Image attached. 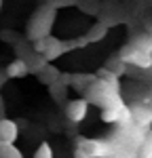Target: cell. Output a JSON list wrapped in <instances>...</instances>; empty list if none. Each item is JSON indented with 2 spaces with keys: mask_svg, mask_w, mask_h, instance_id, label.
<instances>
[{
  "mask_svg": "<svg viewBox=\"0 0 152 158\" xmlns=\"http://www.w3.org/2000/svg\"><path fill=\"white\" fill-rule=\"evenodd\" d=\"M118 91H120L118 80L95 78V80L85 89V99H87V103H93V106H97V108H108V106H112L114 101L120 99Z\"/></svg>",
  "mask_w": 152,
  "mask_h": 158,
  "instance_id": "obj_1",
  "label": "cell"
},
{
  "mask_svg": "<svg viewBox=\"0 0 152 158\" xmlns=\"http://www.w3.org/2000/svg\"><path fill=\"white\" fill-rule=\"evenodd\" d=\"M55 21V9L53 6H42L40 11H36V15L32 17V21H30V30H27V34L32 40H38V38H44L49 36L51 32V25Z\"/></svg>",
  "mask_w": 152,
  "mask_h": 158,
  "instance_id": "obj_2",
  "label": "cell"
},
{
  "mask_svg": "<svg viewBox=\"0 0 152 158\" xmlns=\"http://www.w3.org/2000/svg\"><path fill=\"white\" fill-rule=\"evenodd\" d=\"M110 152L108 139H78L76 143V158H106Z\"/></svg>",
  "mask_w": 152,
  "mask_h": 158,
  "instance_id": "obj_3",
  "label": "cell"
},
{
  "mask_svg": "<svg viewBox=\"0 0 152 158\" xmlns=\"http://www.w3.org/2000/svg\"><path fill=\"white\" fill-rule=\"evenodd\" d=\"M101 120L112 122V124H127V122H131V110L118 99V101H114L112 106L101 108Z\"/></svg>",
  "mask_w": 152,
  "mask_h": 158,
  "instance_id": "obj_4",
  "label": "cell"
},
{
  "mask_svg": "<svg viewBox=\"0 0 152 158\" xmlns=\"http://www.w3.org/2000/svg\"><path fill=\"white\" fill-rule=\"evenodd\" d=\"M120 59L129 63V65H137L141 70H148L152 68V55L150 53H146V51H139L137 47H127L123 53H120Z\"/></svg>",
  "mask_w": 152,
  "mask_h": 158,
  "instance_id": "obj_5",
  "label": "cell"
},
{
  "mask_svg": "<svg viewBox=\"0 0 152 158\" xmlns=\"http://www.w3.org/2000/svg\"><path fill=\"white\" fill-rule=\"evenodd\" d=\"M87 99H74V101H70L68 106H65V116H68V120L72 122H82L87 118Z\"/></svg>",
  "mask_w": 152,
  "mask_h": 158,
  "instance_id": "obj_6",
  "label": "cell"
},
{
  "mask_svg": "<svg viewBox=\"0 0 152 158\" xmlns=\"http://www.w3.org/2000/svg\"><path fill=\"white\" fill-rule=\"evenodd\" d=\"M65 51H68V47L63 44L61 40H57V38H51V36H49V38H47V47H44V51H42L40 55H42L47 61H55L57 57H61Z\"/></svg>",
  "mask_w": 152,
  "mask_h": 158,
  "instance_id": "obj_7",
  "label": "cell"
},
{
  "mask_svg": "<svg viewBox=\"0 0 152 158\" xmlns=\"http://www.w3.org/2000/svg\"><path fill=\"white\" fill-rule=\"evenodd\" d=\"M131 110V122L139 127H150L152 124V108L148 106H133Z\"/></svg>",
  "mask_w": 152,
  "mask_h": 158,
  "instance_id": "obj_8",
  "label": "cell"
},
{
  "mask_svg": "<svg viewBox=\"0 0 152 158\" xmlns=\"http://www.w3.org/2000/svg\"><path fill=\"white\" fill-rule=\"evenodd\" d=\"M19 137V129L13 120H0V141L6 143H15Z\"/></svg>",
  "mask_w": 152,
  "mask_h": 158,
  "instance_id": "obj_9",
  "label": "cell"
},
{
  "mask_svg": "<svg viewBox=\"0 0 152 158\" xmlns=\"http://www.w3.org/2000/svg\"><path fill=\"white\" fill-rule=\"evenodd\" d=\"M135 158H152V129L144 133L137 150H135Z\"/></svg>",
  "mask_w": 152,
  "mask_h": 158,
  "instance_id": "obj_10",
  "label": "cell"
},
{
  "mask_svg": "<svg viewBox=\"0 0 152 158\" xmlns=\"http://www.w3.org/2000/svg\"><path fill=\"white\" fill-rule=\"evenodd\" d=\"M36 76L40 78V82H42V85H47V86L53 85L55 80H59V78H61L59 70H57V68H53L51 63H47V65H44V68H42V70L36 74Z\"/></svg>",
  "mask_w": 152,
  "mask_h": 158,
  "instance_id": "obj_11",
  "label": "cell"
},
{
  "mask_svg": "<svg viewBox=\"0 0 152 158\" xmlns=\"http://www.w3.org/2000/svg\"><path fill=\"white\" fill-rule=\"evenodd\" d=\"M108 36V25L106 23H95L91 30L87 32V36H85V40H87L89 44H93V42H99V40H103V38Z\"/></svg>",
  "mask_w": 152,
  "mask_h": 158,
  "instance_id": "obj_12",
  "label": "cell"
},
{
  "mask_svg": "<svg viewBox=\"0 0 152 158\" xmlns=\"http://www.w3.org/2000/svg\"><path fill=\"white\" fill-rule=\"evenodd\" d=\"M25 74H30L27 72V65H25V61L19 59V57L15 61H11V65L6 68V76H9V78H23Z\"/></svg>",
  "mask_w": 152,
  "mask_h": 158,
  "instance_id": "obj_13",
  "label": "cell"
},
{
  "mask_svg": "<svg viewBox=\"0 0 152 158\" xmlns=\"http://www.w3.org/2000/svg\"><path fill=\"white\" fill-rule=\"evenodd\" d=\"M49 91H51V97L55 99V101H63L65 93H68V85L59 78V80H55L53 85H49Z\"/></svg>",
  "mask_w": 152,
  "mask_h": 158,
  "instance_id": "obj_14",
  "label": "cell"
},
{
  "mask_svg": "<svg viewBox=\"0 0 152 158\" xmlns=\"http://www.w3.org/2000/svg\"><path fill=\"white\" fill-rule=\"evenodd\" d=\"M76 4L82 9V13H89V15H97L99 9H101L99 0H78Z\"/></svg>",
  "mask_w": 152,
  "mask_h": 158,
  "instance_id": "obj_15",
  "label": "cell"
},
{
  "mask_svg": "<svg viewBox=\"0 0 152 158\" xmlns=\"http://www.w3.org/2000/svg\"><path fill=\"white\" fill-rule=\"evenodd\" d=\"M0 158H21V154H19V150L13 143L0 141Z\"/></svg>",
  "mask_w": 152,
  "mask_h": 158,
  "instance_id": "obj_16",
  "label": "cell"
},
{
  "mask_svg": "<svg viewBox=\"0 0 152 158\" xmlns=\"http://www.w3.org/2000/svg\"><path fill=\"white\" fill-rule=\"evenodd\" d=\"M106 70H110L114 76L120 78V74H125V61H123V59H112L108 65H106Z\"/></svg>",
  "mask_w": 152,
  "mask_h": 158,
  "instance_id": "obj_17",
  "label": "cell"
},
{
  "mask_svg": "<svg viewBox=\"0 0 152 158\" xmlns=\"http://www.w3.org/2000/svg\"><path fill=\"white\" fill-rule=\"evenodd\" d=\"M76 2H78V0H47V4L53 6L55 11H57V9H63V6H74Z\"/></svg>",
  "mask_w": 152,
  "mask_h": 158,
  "instance_id": "obj_18",
  "label": "cell"
},
{
  "mask_svg": "<svg viewBox=\"0 0 152 158\" xmlns=\"http://www.w3.org/2000/svg\"><path fill=\"white\" fill-rule=\"evenodd\" d=\"M34 158H53L51 146H49V143H42V146L36 150V156H34Z\"/></svg>",
  "mask_w": 152,
  "mask_h": 158,
  "instance_id": "obj_19",
  "label": "cell"
},
{
  "mask_svg": "<svg viewBox=\"0 0 152 158\" xmlns=\"http://www.w3.org/2000/svg\"><path fill=\"white\" fill-rule=\"evenodd\" d=\"M0 6H2V0H0Z\"/></svg>",
  "mask_w": 152,
  "mask_h": 158,
  "instance_id": "obj_20",
  "label": "cell"
}]
</instances>
